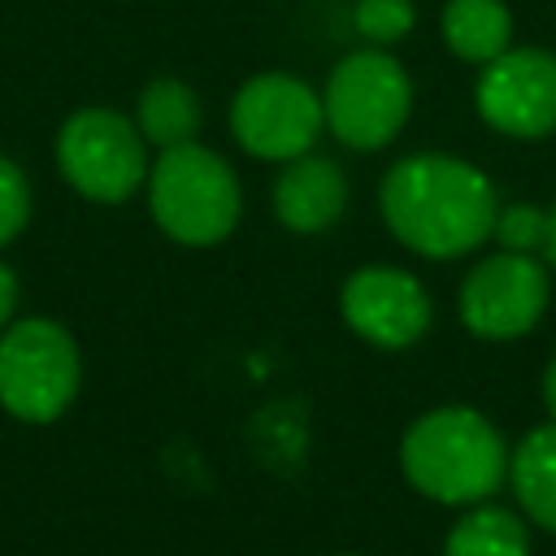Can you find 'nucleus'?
Segmentation results:
<instances>
[{
    "instance_id": "nucleus-16",
    "label": "nucleus",
    "mask_w": 556,
    "mask_h": 556,
    "mask_svg": "<svg viewBox=\"0 0 556 556\" xmlns=\"http://www.w3.org/2000/svg\"><path fill=\"white\" fill-rule=\"evenodd\" d=\"M491 235H495L500 248H508V252H539V248H547V213H543L539 204H508V208H495Z\"/></svg>"
},
{
    "instance_id": "nucleus-2",
    "label": "nucleus",
    "mask_w": 556,
    "mask_h": 556,
    "mask_svg": "<svg viewBox=\"0 0 556 556\" xmlns=\"http://www.w3.org/2000/svg\"><path fill=\"white\" fill-rule=\"evenodd\" d=\"M404 478L439 504H478L508 473V447L500 430L460 404L434 408L404 430Z\"/></svg>"
},
{
    "instance_id": "nucleus-17",
    "label": "nucleus",
    "mask_w": 556,
    "mask_h": 556,
    "mask_svg": "<svg viewBox=\"0 0 556 556\" xmlns=\"http://www.w3.org/2000/svg\"><path fill=\"white\" fill-rule=\"evenodd\" d=\"M352 17H356V30L369 43L387 48V43H395L413 30V0H356Z\"/></svg>"
},
{
    "instance_id": "nucleus-11",
    "label": "nucleus",
    "mask_w": 556,
    "mask_h": 556,
    "mask_svg": "<svg viewBox=\"0 0 556 556\" xmlns=\"http://www.w3.org/2000/svg\"><path fill=\"white\" fill-rule=\"evenodd\" d=\"M343 204H348V182L330 156L300 152L287 161V169L274 182V213L295 235H317L334 226Z\"/></svg>"
},
{
    "instance_id": "nucleus-12",
    "label": "nucleus",
    "mask_w": 556,
    "mask_h": 556,
    "mask_svg": "<svg viewBox=\"0 0 556 556\" xmlns=\"http://www.w3.org/2000/svg\"><path fill=\"white\" fill-rule=\"evenodd\" d=\"M521 513L543 530H556V421L530 430L508 460Z\"/></svg>"
},
{
    "instance_id": "nucleus-3",
    "label": "nucleus",
    "mask_w": 556,
    "mask_h": 556,
    "mask_svg": "<svg viewBox=\"0 0 556 556\" xmlns=\"http://www.w3.org/2000/svg\"><path fill=\"white\" fill-rule=\"evenodd\" d=\"M148 204L169 239L187 248H208L235 230L243 200L235 169L217 152L187 139L161 148L156 165L148 169Z\"/></svg>"
},
{
    "instance_id": "nucleus-21",
    "label": "nucleus",
    "mask_w": 556,
    "mask_h": 556,
    "mask_svg": "<svg viewBox=\"0 0 556 556\" xmlns=\"http://www.w3.org/2000/svg\"><path fill=\"white\" fill-rule=\"evenodd\" d=\"M547 256H552V265H556V208L547 213V248H543Z\"/></svg>"
},
{
    "instance_id": "nucleus-10",
    "label": "nucleus",
    "mask_w": 556,
    "mask_h": 556,
    "mask_svg": "<svg viewBox=\"0 0 556 556\" xmlns=\"http://www.w3.org/2000/svg\"><path fill=\"white\" fill-rule=\"evenodd\" d=\"M339 308H343V321L361 339H369L374 348H408L430 326V295H426V287L413 274L391 269V265L356 269L343 282Z\"/></svg>"
},
{
    "instance_id": "nucleus-9",
    "label": "nucleus",
    "mask_w": 556,
    "mask_h": 556,
    "mask_svg": "<svg viewBox=\"0 0 556 556\" xmlns=\"http://www.w3.org/2000/svg\"><path fill=\"white\" fill-rule=\"evenodd\" d=\"M478 113L486 126L539 139L556 130V56L543 48H504L482 65L478 78Z\"/></svg>"
},
{
    "instance_id": "nucleus-13",
    "label": "nucleus",
    "mask_w": 556,
    "mask_h": 556,
    "mask_svg": "<svg viewBox=\"0 0 556 556\" xmlns=\"http://www.w3.org/2000/svg\"><path fill=\"white\" fill-rule=\"evenodd\" d=\"M443 39L460 61H495L513 39V17L500 0H447Z\"/></svg>"
},
{
    "instance_id": "nucleus-20",
    "label": "nucleus",
    "mask_w": 556,
    "mask_h": 556,
    "mask_svg": "<svg viewBox=\"0 0 556 556\" xmlns=\"http://www.w3.org/2000/svg\"><path fill=\"white\" fill-rule=\"evenodd\" d=\"M543 404H547V413H552V421H556V356H552V365H547V374H543Z\"/></svg>"
},
{
    "instance_id": "nucleus-6",
    "label": "nucleus",
    "mask_w": 556,
    "mask_h": 556,
    "mask_svg": "<svg viewBox=\"0 0 556 556\" xmlns=\"http://www.w3.org/2000/svg\"><path fill=\"white\" fill-rule=\"evenodd\" d=\"M56 165L78 195L117 204L148 178L143 130L113 109H78L56 135Z\"/></svg>"
},
{
    "instance_id": "nucleus-18",
    "label": "nucleus",
    "mask_w": 556,
    "mask_h": 556,
    "mask_svg": "<svg viewBox=\"0 0 556 556\" xmlns=\"http://www.w3.org/2000/svg\"><path fill=\"white\" fill-rule=\"evenodd\" d=\"M30 217V187H26V174L0 156V248L9 239H17V230L26 226Z\"/></svg>"
},
{
    "instance_id": "nucleus-19",
    "label": "nucleus",
    "mask_w": 556,
    "mask_h": 556,
    "mask_svg": "<svg viewBox=\"0 0 556 556\" xmlns=\"http://www.w3.org/2000/svg\"><path fill=\"white\" fill-rule=\"evenodd\" d=\"M13 308H17V278H13V269L0 261V326L13 317Z\"/></svg>"
},
{
    "instance_id": "nucleus-8",
    "label": "nucleus",
    "mask_w": 556,
    "mask_h": 556,
    "mask_svg": "<svg viewBox=\"0 0 556 556\" xmlns=\"http://www.w3.org/2000/svg\"><path fill=\"white\" fill-rule=\"evenodd\" d=\"M547 308V269L534 252H495L460 282V321L478 339H517Z\"/></svg>"
},
{
    "instance_id": "nucleus-5",
    "label": "nucleus",
    "mask_w": 556,
    "mask_h": 556,
    "mask_svg": "<svg viewBox=\"0 0 556 556\" xmlns=\"http://www.w3.org/2000/svg\"><path fill=\"white\" fill-rule=\"evenodd\" d=\"M413 104V87L404 65L382 52V48H365V52H348L321 96V113L326 126L334 130L339 143L348 148H382L400 135L404 117Z\"/></svg>"
},
{
    "instance_id": "nucleus-14",
    "label": "nucleus",
    "mask_w": 556,
    "mask_h": 556,
    "mask_svg": "<svg viewBox=\"0 0 556 556\" xmlns=\"http://www.w3.org/2000/svg\"><path fill=\"white\" fill-rule=\"evenodd\" d=\"M139 130L156 148L187 143L200 130V100L187 83L178 78H156L139 96Z\"/></svg>"
},
{
    "instance_id": "nucleus-4",
    "label": "nucleus",
    "mask_w": 556,
    "mask_h": 556,
    "mask_svg": "<svg viewBox=\"0 0 556 556\" xmlns=\"http://www.w3.org/2000/svg\"><path fill=\"white\" fill-rule=\"evenodd\" d=\"M78 348L65 326L26 317L0 339V404L17 421H56L78 395Z\"/></svg>"
},
{
    "instance_id": "nucleus-15",
    "label": "nucleus",
    "mask_w": 556,
    "mask_h": 556,
    "mask_svg": "<svg viewBox=\"0 0 556 556\" xmlns=\"http://www.w3.org/2000/svg\"><path fill=\"white\" fill-rule=\"evenodd\" d=\"M526 552H530L526 526L508 508L465 513L443 543V556H526Z\"/></svg>"
},
{
    "instance_id": "nucleus-7",
    "label": "nucleus",
    "mask_w": 556,
    "mask_h": 556,
    "mask_svg": "<svg viewBox=\"0 0 556 556\" xmlns=\"http://www.w3.org/2000/svg\"><path fill=\"white\" fill-rule=\"evenodd\" d=\"M326 113L304 78L291 74H256L239 87L230 104L235 139L261 161H291L313 148Z\"/></svg>"
},
{
    "instance_id": "nucleus-1",
    "label": "nucleus",
    "mask_w": 556,
    "mask_h": 556,
    "mask_svg": "<svg viewBox=\"0 0 556 556\" xmlns=\"http://www.w3.org/2000/svg\"><path fill=\"white\" fill-rule=\"evenodd\" d=\"M378 204L391 235L430 261L473 252L495 226V191L486 174L443 152L395 161L382 178Z\"/></svg>"
}]
</instances>
